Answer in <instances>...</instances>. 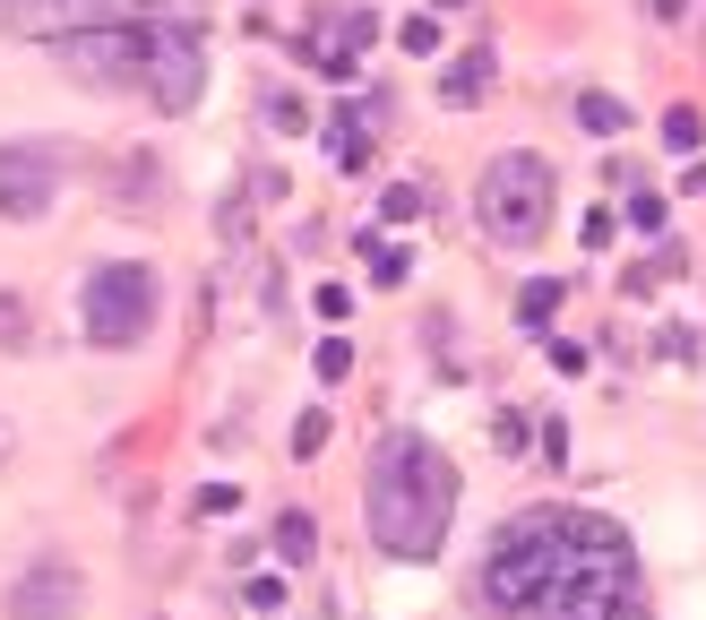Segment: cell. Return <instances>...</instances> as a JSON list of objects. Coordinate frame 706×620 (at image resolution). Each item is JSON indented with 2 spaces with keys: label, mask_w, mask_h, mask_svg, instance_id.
Listing matches in <instances>:
<instances>
[{
  "label": "cell",
  "mask_w": 706,
  "mask_h": 620,
  "mask_svg": "<svg viewBox=\"0 0 706 620\" xmlns=\"http://www.w3.org/2000/svg\"><path fill=\"white\" fill-rule=\"evenodd\" d=\"M578 122H587V138H620L629 129V104L620 96H578Z\"/></svg>",
  "instance_id": "cell-13"
},
{
  "label": "cell",
  "mask_w": 706,
  "mask_h": 620,
  "mask_svg": "<svg viewBox=\"0 0 706 620\" xmlns=\"http://www.w3.org/2000/svg\"><path fill=\"white\" fill-rule=\"evenodd\" d=\"M457 517V466L423 431H379L370 448V543L388 560H431Z\"/></svg>",
  "instance_id": "cell-3"
},
{
  "label": "cell",
  "mask_w": 706,
  "mask_h": 620,
  "mask_svg": "<svg viewBox=\"0 0 706 620\" xmlns=\"http://www.w3.org/2000/svg\"><path fill=\"white\" fill-rule=\"evenodd\" d=\"M52 199H61V155L35 147V138H9V147H0V216L35 225Z\"/></svg>",
  "instance_id": "cell-6"
},
{
  "label": "cell",
  "mask_w": 706,
  "mask_h": 620,
  "mask_svg": "<svg viewBox=\"0 0 706 620\" xmlns=\"http://www.w3.org/2000/svg\"><path fill=\"white\" fill-rule=\"evenodd\" d=\"M629 225H646V233H655V225H664V199H655V190H638V199H629Z\"/></svg>",
  "instance_id": "cell-23"
},
{
  "label": "cell",
  "mask_w": 706,
  "mask_h": 620,
  "mask_svg": "<svg viewBox=\"0 0 706 620\" xmlns=\"http://www.w3.org/2000/svg\"><path fill=\"white\" fill-rule=\"evenodd\" d=\"M362 113H370V96H362ZM362 113H337V122H328V155H337L345 173L370 164V147H362Z\"/></svg>",
  "instance_id": "cell-11"
},
{
  "label": "cell",
  "mask_w": 706,
  "mask_h": 620,
  "mask_svg": "<svg viewBox=\"0 0 706 620\" xmlns=\"http://www.w3.org/2000/svg\"><path fill=\"white\" fill-rule=\"evenodd\" d=\"M552 164L543 155H500L491 173H482V233L491 242H543V225H552Z\"/></svg>",
  "instance_id": "cell-4"
},
{
  "label": "cell",
  "mask_w": 706,
  "mask_h": 620,
  "mask_svg": "<svg viewBox=\"0 0 706 620\" xmlns=\"http://www.w3.org/2000/svg\"><path fill=\"white\" fill-rule=\"evenodd\" d=\"M491 69H500V61H491V43H474L466 61L440 78V104H482V96H491Z\"/></svg>",
  "instance_id": "cell-9"
},
{
  "label": "cell",
  "mask_w": 706,
  "mask_h": 620,
  "mask_svg": "<svg viewBox=\"0 0 706 620\" xmlns=\"http://www.w3.org/2000/svg\"><path fill=\"white\" fill-rule=\"evenodd\" d=\"M78 612V569L70 560H43L9 586V620H70Z\"/></svg>",
  "instance_id": "cell-8"
},
{
  "label": "cell",
  "mask_w": 706,
  "mask_h": 620,
  "mask_svg": "<svg viewBox=\"0 0 706 620\" xmlns=\"http://www.w3.org/2000/svg\"><path fill=\"white\" fill-rule=\"evenodd\" d=\"M612 233H620V216H612V207H587V225H578V242H587V250H603Z\"/></svg>",
  "instance_id": "cell-18"
},
{
  "label": "cell",
  "mask_w": 706,
  "mask_h": 620,
  "mask_svg": "<svg viewBox=\"0 0 706 620\" xmlns=\"http://www.w3.org/2000/svg\"><path fill=\"white\" fill-rule=\"evenodd\" d=\"M379 216H396V225H405V216H423V190H414V181H396V190H388V207H379Z\"/></svg>",
  "instance_id": "cell-21"
},
{
  "label": "cell",
  "mask_w": 706,
  "mask_h": 620,
  "mask_svg": "<svg viewBox=\"0 0 706 620\" xmlns=\"http://www.w3.org/2000/svg\"><path fill=\"white\" fill-rule=\"evenodd\" d=\"M396 43H405V52H440V17H431V9H423V17H405V26H396Z\"/></svg>",
  "instance_id": "cell-16"
},
{
  "label": "cell",
  "mask_w": 706,
  "mask_h": 620,
  "mask_svg": "<svg viewBox=\"0 0 706 620\" xmlns=\"http://www.w3.org/2000/svg\"><path fill=\"white\" fill-rule=\"evenodd\" d=\"M267 129H276V138H302V129H311V113H302L293 96H267Z\"/></svg>",
  "instance_id": "cell-15"
},
{
  "label": "cell",
  "mask_w": 706,
  "mask_h": 620,
  "mask_svg": "<svg viewBox=\"0 0 706 620\" xmlns=\"http://www.w3.org/2000/svg\"><path fill=\"white\" fill-rule=\"evenodd\" d=\"M353 371V345L345 337H328V345H319V379H345Z\"/></svg>",
  "instance_id": "cell-20"
},
{
  "label": "cell",
  "mask_w": 706,
  "mask_h": 620,
  "mask_svg": "<svg viewBox=\"0 0 706 620\" xmlns=\"http://www.w3.org/2000/svg\"><path fill=\"white\" fill-rule=\"evenodd\" d=\"M552 311H560V276H534V284L517 293V328H526V337H543V328H552Z\"/></svg>",
  "instance_id": "cell-10"
},
{
  "label": "cell",
  "mask_w": 706,
  "mask_h": 620,
  "mask_svg": "<svg viewBox=\"0 0 706 620\" xmlns=\"http://www.w3.org/2000/svg\"><path fill=\"white\" fill-rule=\"evenodd\" d=\"M482 604L500 620H646L638 552L594 508H526L482 560Z\"/></svg>",
  "instance_id": "cell-1"
},
{
  "label": "cell",
  "mask_w": 706,
  "mask_h": 620,
  "mask_svg": "<svg viewBox=\"0 0 706 620\" xmlns=\"http://www.w3.org/2000/svg\"><path fill=\"white\" fill-rule=\"evenodd\" d=\"M664 147H698V113H664Z\"/></svg>",
  "instance_id": "cell-22"
},
{
  "label": "cell",
  "mask_w": 706,
  "mask_h": 620,
  "mask_svg": "<svg viewBox=\"0 0 706 620\" xmlns=\"http://www.w3.org/2000/svg\"><path fill=\"white\" fill-rule=\"evenodd\" d=\"M61 69H78L87 87H138L155 113H190L207 96V43L190 26V9H129V17H96L52 35Z\"/></svg>",
  "instance_id": "cell-2"
},
{
  "label": "cell",
  "mask_w": 706,
  "mask_h": 620,
  "mask_svg": "<svg viewBox=\"0 0 706 620\" xmlns=\"http://www.w3.org/2000/svg\"><path fill=\"white\" fill-rule=\"evenodd\" d=\"M276 552H285V560H311V552H319V526H311V508H285V517H276Z\"/></svg>",
  "instance_id": "cell-12"
},
{
  "label": "cell",
  "mask_w": 706,
  "mask_h": 620,
  "mask_svg": "<svg viewBox=\"0 0 706 620\" xmlns=\"http://www.w3.org/2000/svg\"><path fill=\"white\" fill-rule=\"evenodd\" d=\"M431 9H449V0H431Z\"/></svg>",
  "instance_id": "cell-24"
},
{
  "label": "cell",
  "mask_w": 706,
  "mask_h": 620,
  "mask_svg": "<svg viewBox=\"0 0 706 620\" xmlns=\"http://www.w3.org/2000/svg\"><path fill=\"white\" fill-rule=\"evenodd\" d=\"M362 258H370L379 284H405V250H396V242H362Z\"/></svg>",
  "instance_id": "cell-14"
},
{
  "label": "cell",
  "mask_w": 706,
  "mask_h": 620,
  "mask_svg": "<svg viewBox=\"0 0 706 620\" xmlns=\"http://www.w3.org/2000/svg\"><path fill=\"white\" fill-rule=\"evenodd\" d=\"M319 448H328V414H319V405H311V414H302V422H293V457H319Z\"/></svg>",
  "instance_id": "cell-17"
},
{
  "label": "cell",
  "mask_w": 706,
  "mask_h": 620,
  "mask_svg": "<svg viewBox=\"0 0 706 620\" xmlns=\"http://www.w3.org/2000/svg\"><path fill=\"white\" fill-rule=\"evenodd\" d=\"M129 9H173V0H0V35H70V26L129 17Z\"/></svg>",
  "instance_id": "cell-7"
},
{
  "label": "cell",
  "mask_w": 706,
  "mask_h": 620,
  "mask_svg": "<svg viewBox=\"0 0 706 620\" xmlns=\"http://www.w3.org/2000/svg\"><path fill=\"white\" fill-rule=\"evenodd\" d=\"M147 328H155V267H138V258L96 267L87 276V345L129 354V345H147Z\"/></svg>",
  "instance_id": "cell-5"
},
{
  "label": "cell",
  "mask_w": 706,
  "mask_h": 620,
  "mask_svg": "<svg viewBox=\"0 0 706 620\" xmlns=\"http://www.w3.org/2000/svg\"><path fill=\"white\" fill-rule=\"evenodd\" d=\"M534 440H543V448H534V457H543V466H569V422H543V431H534Z\"/></svg>",
  "instance_id": "cell-19"
}]
</instances>
